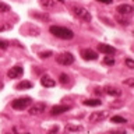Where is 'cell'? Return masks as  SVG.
<instances>
[{
	"instance_id": "3",
	"label": "cell",
	"mask_w": 134,
	"mask_h": 134,
	"mask_svg": "<svg viewBox=\"0 0 134 134\" xmlns=\"http://www.w3.org/2000/svg\"><path fill=\"white\" fill-rule=\"evenodd\" d=\"M31 103H32V99L29 96H24V98H18V99L13 100L11 106L15 110H23V109H27Z\"/></svg>"
},
{
	"instance_id": "26",
	"label": "cell",
	"mask_w": 134,
	"mask_h": 134,
	"mask_svg": "<svg viewBox=\"0 0 134 134\" xmlns=\"http://www.w3.org/2000/svg\"><path fill=\"white\" fill-rule=\"evenodd\" d=\"M126 66L129 67V69H134V60L133 59H126Z\"/></svg>"
},
{
	"instance_id": "24",
	"label": "cell",
	"mask_w": 134,
	"mask_h": 134,
	"mask_svg": "<svg viewBox=\"0 0 134 134\" xmlns=\"http://www.w3.org/2000/svg\"><path fill=\"white\" fill-rule=\"evenodd\" d=\"M123 84H124V85H127V87H134V78L130 77V78H127V80H124Z\"/></svg>"
},
{
	"instance_id": "16",
	"label": "cell",
	"mask_w": 134,
	"mask_h": 134,
	"mask_svg": "<svg viewBox=\"0 0 134 134\" xmlns=\"http://www.w3.org/2000/svg\"><path fill=\"white\" fill-rule=\"evenodd\" d=\"M85 106H99L100 103H102V100L100 99H85L82 102Z\"/></svg>"
},
{
	"instance_id": "5",
	"label": "cell",
	"mask_w": 134,
	"mask_h": 134,
	"mask_svg": "<svg viewBox=\"0 0 134 134\" xmlns=\"http://www.w3.org/2000/svg\"><path fill=\"white\" fill-rule=\"evenodd\" d=\"M108 117V112L106 110H100V112H92L90 116H88V120L90 123H98V121H102Z\"/></svg>"
},
{
	"instance_id": "8",
	"label": "cell",
	"mask_w": 134,
	"mask_h": 134,
	"mask_svg": "<svg viewBox=\"0 0 134 134\" xmlns=\"http://www.w3.org/2000/svg\"><path fill=\"white\" fill-rule=\"evenodd\" d=\"M23 73H24L23 67L21 66H14L7 71V75H8V78H18V77L23 75Z\"/></svg>"
},
{
	"instance_id": "14",
	"label": "cell",
	"mask_w": 134,
	"mask_h": 134,
	"mask_svg": "<svg viewBox=\"0 0 134 134\" xmlns=\"http://www.w3.org/2000/svg\"><path fill=\"white\" fill-rule=\"evenodd\" d=\"M39 3L45 10H53L56 7V0H41Z\"/></svg>"
},
{
	"instance_id": "20",
	"label": "cell",
	"mask_w": 134,
	"mask_h": 134,
	"mask_svg": "<svg viewBox=\"0 0 134 134\" xmlns=\"http://www.w3.org/2000/svg\"><path fill=\"white\" fill-rule=\"evenodd\" d=\"M10 11H11V7L8 6V4L0 2V13H2V14H4V13H10Z\"/></svg>"
},
{
	"instance_id": "1",
	"label": "cell",
	"mask_w": 134,
	"mask_h": 134,
	"mask_svg": "<svg viewBox=\"0 0 134 134\" xmlns=\"http://www.w3.org/2000/svg\"><path fill=\"white\" fill-rule=\"evenodd\" d=\"M49 31L52 35H54L56 38L59 39H73L74 38V32L71 31V29L66 28V27H59V25H52V27L49 28Z\"/></svg>"
},
{
	"instance_id": "29",
	"label": "cell",
	"mask_w": 134,
	"mask_h": 134,
	"mask_svg": "<svg viewBox=\"0 0 134 134\" xmlns=\"http://www.w3.org/2000/svg\"><path fill=\"white\" fill-rule=\"evenodd\" d=\"M8 48V42L0 39V49H7Z\"/></svg>"
},
{
	"instance_id": "21",
	"label": "cell",
	"mask_w": 134,
	"mask_h": 134,
	"mask_svg": "<svg viewBox=\"0 0 134 134\" xmlns=\"http://www.w3.org/2000/svg\"><path fill=\"white\" fill-rule=\"evenodd\" d=\"M103 63H105V64H108V66H113V64H115V59H113L112 56H105Z\"/></svg>"
},
{
	"instance_id": "23",
	"label": "cell",
	"mask_w": 134,
	"mask_h": 134,
	"mask_svg": "<svg viewBox=\"0 0 134 134\" xmlns=\"http://www.w3.org/2000/svg\"><path fill=\"white\" fill-rule=\"evenodd\" d=\"M53 54V52L52 50H46V52H41L39 53V57L41 59H48V57H50Z\"/></svg>"
},
{
	"instance_id": "19",
	"label": "cell",
	"mask_w": 134,
	"mask_h": 134,
	"mask_svg": "<svg viewBox=\"0 0 134 134\" xmlns=\"http://www.w3.org/2000/svg\"><path fill=\"white\" fill-rule=\"evenodd\" d=\"M110 121L112 123H119V124H121V123H127V119H124V117H121V116H113L112 119H110Z\"/></svg>"
},
{
	"instance_id": "33",
	"label": "cell",
	"mask_w": 134,
	"mask_h": 134,
	"mask_svg": "<svg viewBox=\"0 0 134 134\" xmlns=\"http://www.w3.org/2000/svg\"><path fill=\"white\" fill-rule=\"evenodd\" d=\"M56 2H59V3H64V0H56Z\"/></svg>"
},
{
	"instance_id": "7",
	"label": "cell",
	"mask_w": 134,
	"mask_h": 134,
	"mask_svg": "<svg viewBox=\"0 0 134 134\" xmlns=\"http://www.w3.org/2000/svg\"><path fill=\"white\" fill-rule=\"evenodd\" d=\"M70 109H71L70 105H56V106H53L52 109H50V115H52V116L62 115V113L70 110Z\"/></svg>"
},
{
	"instance_id": "31",
	"label": "cell",
	"mask_w": 134,
	"mask_h": 134,
	"mask_svg": "<svg viewBox=\"0 0 134 134\" xmlns=\"http://www.w3.org/2000/svg\"><path fill=\"white\" fill-rule=\"evenodd\" d=\"M110 134H126L124 130H115V131H112Z\"/></svg>"
},
{
	"instance_id": "11",
	"label": "cell",
	"mask_w": 134,
	"mask_h": 134,
	"mask_svg": "<svg viewBox=\"0 0 134 134\" xmlns=\"http://www.w3.org/2000/svg\"><path fill=\"white\" fill-rule=\"evenodd\" d=\"M98 50L100 53H105V54H115L116 53V49L112 45H106V43H99Z\"/></svg>"
},
{
	"instance_id": "22",
	"label": "cell",
	"mask_w": 134,
	"mask_h": 134,
	"mask_svg": "<svg viewBox=\"0 0 134 134\" xmlns=\"http://www.w3.org/2000/svg\"><path fill=\"white\" fill-rule=\"evenodd\" d=\"M59 81H60V84H63V85H66V84L69 82V75H67V74H60Z\"/></svg>"
},
{
	"instance_id": "13",
	"label": "cell",
	"mask_w": 134,
	"mask_h": 134,
	"mask_svg": "<svg viewBox=\"0 0 134 134\" xmlns=\"http://www.w3.org/2000/svg\"><path fill=\"white\" fill-rule=\"evenodd\" d=\"M103 92L108 95H110V96H120L121 95V90H119V88H116V87H106Z\"/></svg>"
},
{
	"instance_id": "30",
	"label": "cell",
	"mask_w": 134,
	"mask_h": 134,
	"mask_svg": "<svg viewBox=\"0 0 134 134\" xmlns=\"http://www.w3.org/2000/svg\"><path fill=\"white\" fill-rule=\"evenodd\" d=\"M95 95H102L103 94V90H100V88H95Z\"/></svg>"
},
{
	"instance_id": "32",
	"label": "cell",
	"mask_w": 134,
	"mask_h": 134,
	"mask_svg": "<svg viewBox=\"0 0 134 134\" xmlns=\"http://www.w3.org/2000/svg\"><path fill=\"white\" fill-rule=\"evenodd\" d=\"M98 2L103 3V4H112V3H113V0H98Z\"/></svg>"
},
{
	"instance_id": "12",
	"label": "cell",
	"mask_w": 134,
	"mask_h": 134,
	"mask_svg": "<svg viewBox=\"0 0 134 134\" xmlns=\"http://www.w3.org/2000/svg\"><path fill=\"white\" fill-rule=\"evenodd\" d=\"M41 84L45 88H52V87L56 85V81H54L53 78H50L49 75H43V77L41 78Z\"/></svg>"
},
{
	"instance_id": "17",
	"label": "cell",
	"mask_w": 134,
	"mask_h": 134,
	"mask_svg": "<svg viewBox=\"0 0 134 134\" xmlns=\"http://www.w3.org/2000/svg\"><path fill=\"white\" fill-rule=\"evenodd\" d=\"M81 130H82L81 126H71V124L66 126V133H75V131H81Z\"/></svg>"
},
{
	"instance_id": "27",
	"label": "cell",
	"mask_w": 134,
	"mask_h": 134,
	"mask_svg": "<svg viewBox=\"0 0 134 134\" xmlns=\"http://www.w3.org/2000/svg\"><path fill=\"white\" fill-rule=\"evenodd\" d=\"M57 133H59V126H53V127L48 131V134H57Z\"/></svg>"
},
{
	"instance_id": "15",
	"label": "cell",
	"mask_w": 134,
	"mask_h": 134,
	"mask_svg": "<svg viewBox=\"0 0 134 134\" xmlns=\"http://www.w3.org/2000/svg\"><path fill=\"white\" fill-rule=\"evenodd\" d=\"M29 88H32L31 81H21L15 85V90H29Z\"/></svg>"
},
{
	"instance_id": "2",
	"label": "cell",
	"mask_w": 134,
	"mask_h": 134,
	"mask_svg": "<svg viewBox=\"0 0 134 134\" xmlns=\"http://www.w3.org/2000/svg\"><path fill=\"white\" fill-rule=\"evenodd\" d=\"M71 10H73V14L77 17L78 20H82V21H85V23H90L91 21V13L87 10V8H84L81 6H73L71 7Z\"/></svg>"
},
{
	"instance_id": "10",
	"label": "cell",
	"mask_w": 134,
	"mask_h": 134,
	"mask_svg": "<svg viewBox=\"0 0 134 134\" xmlns=\"http://www.w3.org/2000/svg\"><path fill=\"white\" fill-rule=\"evenodd\" d=\"M116 11L119 13V14H123V15H130L134 11V8H133V6H130V4H120V6H117Z\"/></svg>"
},
{
	"instance_id": "25",
	"label": "cell",
	"mask_w": 134,
	"mask_h": 134,
	"mask_svg": "<svg viewBox=\"0 0 134 134\" xmlns=\"http://www.w3.org/2000/svg\"><path fill=\"white\" fill-rule=\"evenodd\" d=\"M117 21H119V24L124 25V27L130 25V21H129V20H126V18H120V17H117Z\"/></svg>"
},
{
	"instance_id": "9",
	"label": "cell",
	"mask_w": 134,
	"mask_h": 134,
	"mask_svg": "<svg viewBox=\"0 0 134 134\" xmlns=\"http://www.w3.org/2000/svg\"><path fill=\"white\" fill-rule=\"evenodd\" d=\"M81 56H82L84 60H96V59H98V53L92 49H82Z\"/></svg>"
},
{
	"instance_id": "4",
	"label": "cell",
	"mask_w": 134,
	"mask_h": 134,
	"mask_svg": "<svg viewBox=\"0 0 134 134\" xmlns=\"http://www.w3.org/2000/svg\"><path fill=\"white\" fill-rule=\"evenodd\" d=\"M56 62L59 63V64H62V66H70V64L74 63V56L71 53H69V52L60 53V54L56 56Z\"/></svg>"
},
{
	"instance_id": "18",
	"label": "cell",
	"mask_w": 134,
	"mask_h": 134,
	"mask_svg": "<svg viewBox=\"0 0 134 134\" xmlns=\"http://www.w3.org/2000/svg\"><path fill=\"white\" fill-rule=\"evenodd\" d=\"M11 28H13L11 23H7V21H0V32L8 31V29H11Z\"/></svg>"
},
{
	"instance_id": "28",
	"label": "cell",
	"mask_w": 134,
	"mask_h": 134,
	"mask_svg": "<svg viewBox=\"0 0 134 134\" xmlns=\"http://www.w3.org/2000/svg\"><path fill=\"white\" fill-rule=\"evenodd\" d=\"M13 131H14V134H31L28 131H23V130H20L18 127H14V129H13Z\"/></svg>"
},
{
	"instance_id": "34",
	"label": "cell",
	"mask_w": 134,
	"mask_h": 134,
	"mask_svg": "<svg viewBox=\"0 0 134 134\" xmlns=\"http://www.w3.org/2000/svg\"><path fill=\"white\" fill-rule=\"evenodd\" d=\"M0 88H3V82L2 81H0Z\"/></svg>"
},
{
	"instance_id": "6",
	"label": "cell",
	"mask_w": 134,
	"mask_h": 134,
	"mask_svg": "<svg viewBox=\"0 0 134 134\" xmlns=\"http://www.w3.org/2000/svg\"><path fill=\"white\" fill-rule=\"evenodd\" d=\"M45 109H46V105L43 102H36L29 108V115L31 116H39L45 112Z\"/></svg>"
}]
</instances>
